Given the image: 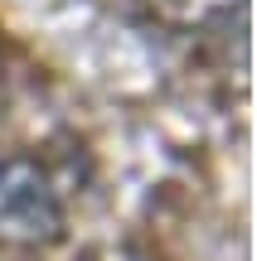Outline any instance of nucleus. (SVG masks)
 Returning <instances> with one entry per match:
<instances>
[{
	"label": "nucleus",
	"mask_w": 257,
	"mask_h": 261,
	"mask_svg": "<svg viewBox=\"0 0 257 261\" xmlns=\"http://www.w3.org/2000/svg\"><path fill=\"white\" fill-rule=\"evenodd\" d=\"M0 237L19 247H49L63 237L58 194L29 160H0Z\"/></svg>",
	"instance_id": "nucleus-1"
},
{
	"label": "nucleus",
	"mask_w": 257,
	"mask_h": 261,
	"mask_svg": "<svg viewBox=\"0 0 257 261\" xmlns=\"http://www.w3.org/2000/svg\"><path fill=\"white\" fill-rule=\"evenodd\" d=\"M248 0H151V10L175 29H214L228 24L233 15H243Z\"/></svg>",
	"instance_id": "nucleus-2"
}]
</instances>
